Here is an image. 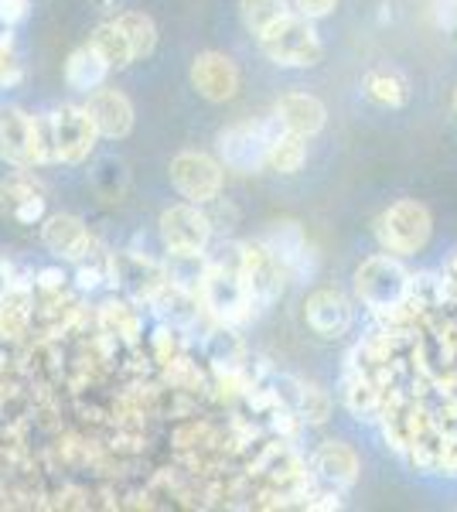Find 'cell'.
Returning <instances> with one entry per match:
<instances>
[{"label":"cell","mask_w":457,"mask_h":512,"mask_svg":"<svg viewBox=\"0 0 457 512\" xmlns=\"http://www.w3.org/2000/svg\"><path fill=\"white\" fill-rule=\"evenodd\" d=\"M355 294L376 315H396L410 301V274H406V267L400 260H393V256L386 253L369 256L355 270Z\"/></svg>","instance_id":"cell-1"},{"label":"cell","mask_w":457,"mask_h":512,"mask_svg":"<svg viewBox=\"0 0 457 512\" xmlns=\"http://www.w3.org/2000/svg\"><path fill=\"white\" fill-rule=\"evenodd\" d=\"M0 158L7 164H18V168L55 161L48 120L28 117L18 106H4L0 110Z\"/></svg>","instance_id":"cell-2"},{"label":"cell","mask_w":457,"mask_h":512,"mask_svg":"<svg viewBox=\"0 0 457 512\" xmlns=\"http://www.w3.org/2000/svg\"><path fill=\"white\" fill-rule=\"evenodd\" d=\"M256 38H260L263 55L273 65H284V69H307V65H318L324 55L318 31L301 14H284Z\"/></svg>","instance_id":"cell-3"},{"label":"cell","mask_w":457,"mask_h":512,"mask_svg":"<svg viewBox=\"0 0 457 512\" xmlns=\"http://www.w3.org/2000/svg\"><path fill=\"white\" fill-rule=\"evenodd\" d=\"M202 304L209 308L212 318H219L222 325H243V321L253 318V297L246 291V280L239 274V253L232 263L215 260L202 277Z\"/></svg>","instance_id":"cell-4"},{"label":"cell","mask_w":457,"mask_h":512,"mask_svg":"<svg viewBox=\"0 0 457 512\" xmlns=\"http://www.w3.org/2000/svg\"><path fill=\"white\" fill-rule=\"evenodd\" d=\"M430 229H434V222H430L427 205L413 202V198H403V202L389 205V209L382 212L376 233H379V243L386 246L389 253L410 256L427 246Z\"/></svg>","instance_id":"cell-5"},{"label":"cell","mask_w":457,"mask_h":512,"mask_svg":"<svg viewBox=\"0 0 457 512\" xmlns=\"http://www.w3.org/2000/svg\"><path fill=\"white\" fill-rule=\"evenodd\" d=\"M161 239L171 256H202L212 239V219L195 202L161 212Z\"/></svg>","instance_id":"cell-6"},{"label":"cell","mask_w":457,"mask_h":512,"mask_svg":"<svg viewBox=\"0 0 457 512\" xmlns=\"http://www.w3.org/2000/svg\"><path fill=\"white\" fill-rule=\"evenodd\" d=\"M48 130H52V147H55V161L65 164H79L93 154L96 147V123L86 113V106H62L48 117Z\"/></svg>","instance_id":"cell-7"},{"label":"cell","mask_w":457,"mask_h":512,"mask_svg":"<svg viewBox=\"0 0 457 512\" xmlns=\"http://www.w3.org/2000/svg\"><path fill=\"white\" fill-rule=\"evenodd\" d=\"M267 123H236L219 134V158L222 168L236 175H256L267 168Z\"/></svg>","instance_id":"cell-8"},{"label":"cell","mask_w":457,"mask_h":512,"mask_svg":"<svg viewBox=\"0 0 457 512\" xmlns=\"http://www.w3.org/2000/svg\"><path fill=\"white\" fill-rule=\"evenodd\" d=\"M171 181L188 202L205 205L222 192V164L202 151H181L171 161Z\"/></svg>","instance_id":"cell-9"},{"label":"cell","mask_w":457,"mask_h":512,"mask_svg":"<svg viewBox=\"0 0 457 512\" xmlns=\"http://www.w3.org/2000/svg\"><path fill=\"white\" fill-rule=\"evenodd\" d=\"M239 274L246 280V291L253 297V308H267V304H273L280 297L284 270H280V263L267 253L263 243L239 246Z\"/></svg>","instance_id":"cell-10"},{"label":"cell","mask_w":457,"mask_h":512,"mask_svg":"<svg viewBox=\"0 0 457 512\" xmlns=\"http://www.w3.org/2000/svg\"><path fill=\"white\" fill-rule=\"evenodd\" d=\"M263 246H267V253L280 263V270H284L287 277L307 280L314 274V253H311V246H307V236L301 233L297 222H277V226L270 229V236L263 239Z\"/></svg>","instance_id":"cell-11"},{"label":"cell","mask_w":457,"mask_h":512,"mask_svg":"<svg viewBox=\"0 0 457 512\" xmlns=\"http://www.w3.org/2000/svg\"><path fill=\"white\" fill-rule=\"evenodd\" d=\"M191 86L198 89V96L209 99V103H226V99L239 93L236 62L222 52H202L191 62Z\"/></svg>","instance_id":"cell-12"},{"label":"cell","mask_w":457,"mask_h":512,"mask_svg":"<svg viewBox=\"0 0 457 512\" xmlns=\"http://www.w3.org/2000/svg\"><path fill=\"white\" fill-rule=\"evenodd\" d=\"M304 318L311 325L314 335L321 338H338L352 328V304L342 291H331V287H321L304 301Z\"/></svg>","instance_id":"cell-13"},{"label":"cell","mask_w":457,"mask_h":512,"mask_svg":"<svg viewBox=\"0 0 457 512\" xmlns=\"http://www.w3.org/2000/svg\"><path fill=\"white\" fill-rule=\"evenodd\" d=\"M86 113L96 123V134L106 140H123L134 130V103L120 89H96Z\"/></svg>","instance_id":"cell-14"},{"label":"cell","mask_w":457,"mask_h":512,"mask_svg":"<svg viewBox=\"0 0 457 512\" xmlns=\"http://www.w3.org/2000/svg\"><path fill=\"white\" fill-rule=\"evenodd\" d=\"M273 120L280 123L284 130L297 137H314L324 130V120H328V110L318 96H307V93H287L277 99L273 106Z\"/></svg>","instance_id":"cell-15"},{"label":"cell","mask_w":457,"mask_h":512,"mask_svg":"<svg viewBox=\"0 0 457 512\" xmlns=\"http://www.w3.org/2000/svg\"><path fill=\"white\" fill-rule=\"evenodd\" d=\"M359 472H362L359 454L345 441H324L318 454H314V475H318L324 485H331V489H348V485H355Z\"/></svg>","instance_id":"cell-16"},{"label":"cell","mask_w":457,"mask_h":512,"mask_svg":"<svg viewBox=\"0 0 457 512\" xmlns=\"http://www.w3.org/2000/svg\"><path fill=\"white\" fill-rule=\"evenodd\" d=\"M41 239H45V246L52 253H58L62 260H82L89 250V229L86 222L79 216H69V212H55V216L45 219V226H41Z\"/></svg>","instance_id":"cell-17"},{"label":"cell","mask_w":457,"mask_h":512,"mask_svg":"<svg viewBox=\"0 0 457 512\" xmlns=\"http://www.w3.org/2000/svg\"><path fill=\"white\" fill-rule=\"evenodd\" d=\"M267 164L273 171H280V175H294V171H301V164L307 161V137H297L290 134V130L280 127L277 120H267Z\"/></svg>","instance_id":"cell-18"},{"label":"cell","mask_w":457,"mask_h":512,"mask_svg":"<svg viewBox=\"0 0 457 512\" xmlns=\"http://www.w3.org/2000/svg\"><path fill=\"white\" fill-rule=\"evenodd\" d=\"M365 96L379 106L400 110V106H406V99H410V82L393 65H379V69H369V76H365Z\"/></svg>","instance_id":"cell-19"},{"label":"cell","mask_w":457,"mask_h":512,"mask_svg":"<svg viewBox=\"0 0 457 512\" xmlns=\"http://www.w3.org/2000/svg\"><path fill=\"white\" fill-rule=\"evenodd\" d=\"M110 76V65L103 62V55L96 52L93 45H82L76 52L69 55V62H65V82H69L72 89H99Z\"/></svg>","instance_id":"cell-20"},{"label":"cell","mask_w":457,"mask_h":512,"mask_svg":"<svg viewBox=\"0 0 457 512\" xmlns=\"http://www.w3.org/2000/svg\"><path fill=\"white\" fill-rule=\"evenodd\" d=\"M89 45H93L96 52L103 55V62L110 65V69H127V65L134 62L130 41H127V35H123L116 21L99 24V28L93 31V38H89Z\"/></svg>","instance_id":"cell-21"},{"label":"cell","mask_w":457,"mask_h":512,"mask_svg":"<svg viewBox=\"0 0 457 512\" xmlns=\"http://www.w3.org/2000/svg\"><path fill=\"white\" fill-rule=\"evenodd\" d=\"M113 21L120 24V31L127 35L134 59H147V55L154 52V45H157V28H154V21L147 18V14H140V11H123V14H116Z\"/></svg>","instance_id":"cell-22"},{"label":"cell","mask_w":457,"mask_h":512,"mask_svg":"<svg viewBox=\"0 0 457 512\" xmlns=\"http://www.w3.org/2000/svg\"><path fill=\"white\" fill-rule=\"evenodd\" d=\"M209 362L219 369L222 376L239 373V369H243V362H246V349H243V342H239V335L215 332L209 338Z\"/></svg>","instance_id":"cell-23"},{"label":"cell","mask_w":457,"mask_h":512,"mask_svg":"<svg viewBox=\"0 0 457 512\" xmlns=\"http://www.w3.org/2000/svg\"><path fill=\"white\" fill-rule=\"evenodd\" d=\"M345 403L355 417H372L379 414L382 407V396H379V386L372 383L365 373H355L352 379L345 383Z\"/></svg>","instance_id":"cell-24"},{"label":"cell","mask_w":457,"mask_h":512,"mask_svg":"<svg viewBox=\"0 0 457 512\" xmlns=\"http://www.w3.org/2000/svg\"><path fill=\"white\" fill-rule=\"evenodd\" d=\"M239 14H243L246 28L253 31V35H260L273 21L290 14V7H287V0H239Z\"/></svg>","instance_id":"cell-25"},{"label":"cell","mask_w":457,"mask_h":512,"mask_svg":"<svg viewBox=\"0 0 457 512\" xmlns=\"http://www.w3.org/2000/svg\"><path fill=\"white\" fill-rule=\"evenodd\" d=\"M294 414L307 420V424H324L331 417V396L314 383H301L297 390V403H294Z\"/></svg>","instance_id":"cell-26"},{"label":"cell","mask_w":457,"mask_h":512,"mask_svg":"<svg viewBox=\"0 0 457 512\" xmlns=\"http://www.w3.org/2000/svg\"><path fill=\"white\" fill-rule=\"evenodd\" d=\"M99 318H103V328L110 335H123L127 342H137L140 318L134 308H127V304H120V301H110V304H103V315Z\"/></svg>","instance_id":"cell-27"},{"label":"cell","mask_w":457,"mask_h":512,"mask_svg":"<svg viewBox=\"0 0 457 512\" xmlns=\"http://www.w3.org/2000/svg\"><path fill=\"white\" fill-rule=\"evenodd\" d=\"M447 297V287L444 280L434 277V274H417L410 277V304H417V308H434Z\"/></svg>","instance_id":"cell-28"},{"label":"cell","mask_w":457,"mask_h":512,"mask_svg":"<svg viewBox=\"0 0 457 512\" xmlns=\"http://www.w3.org/2000/svg\"><path fill=\"white\" fill-rule=\"evenodd\" d=\"M35 192H38V188L31 185L28 178H7L4 185H0V202H4L7 212H14L24 202V198L35 195Z\"/></svg>","instance_id":"cell-29"},{"label":"cell","mask_w":457,"mask_h":512,"mask_svg":"<svg viewBox=\"0 0 457 512\" xmlns=\"http://www.w3.org/2000/svg\"><path fill=\"white\" fill-rule=\"evenodd\" d=\"M430 14L440 31H457V0H434Z\"/></svg>","instance_id":"cell-30"},{"label":"cell","mask_w":457,"mask_h":512,"mask_svg":"<svg viewBox=\"0 0 457 512\" xmlns=\"http://www.w3.org/2000/svg\"><path fill=\"white\" fill-rule=\"evenodd\" d=\"M14 219L24 222V226H31V222H38V219H45V198H41L38 192L35 195H28L24 202L18 205V209L11 212Z\"/></svg>","instance_id":"cell-31"},{"label":"cell","mask_w":457,"mask_h":512,"mask_svg":"<svg viewBox=\"0 0 457 512\" xmlns=\"http://www.w3.org/2000/svg\"><path fill=\"white\" fill-rule=\"evenodd\" d=\"M297 11H301V18L307 21H318V18H328L331 11L338 7V0H294Z\"/></svg>","instance_id":"cell-32"},{"label":"cell","mask_w":457,"mask_h":512,"mask_svg":"<svg viewBox=\"0 0 457 512\" xmlns=\"http://www.w3.org/2000/svg\"><path fill=\"white\" fill-rule=\"evenodd\" d=\"M24 18H28V0H0V24L14 28Z\"/></svg>","instance_id":"cell-33"},{"label":"cell","mask_w":457,"mask_h":512,"mask_svg":"<svg viewBox=\"0 0 457 512\" xmlns=\"http://www.w3.org/2000/svg\"><path fill=\"white\" fill-rule=\"evenodd\" d=\"M35 284L41 287V291H48V294H52V291H62L65 274H62V270H58V267H48V270H41Z\"/></svg>","instance_id":"cell-34"},{"label":"cell","mask_w":457,"mask_h":512,"mask_svg":"<svg viewBox=\"0 0 457 512\" xmlns=\"http://www.w3.org/2000/svg\"><path fill=\"white\" fill-rule=\"evenodd\" d=\"M99 280H103V274H99L96 267H79V287H82V291H96Z\"/></svg>","instance_id":"cell-35"},{"label":"cell","mask_w":457,"mask_h":512,"mask_svg":"<svg viewBox=\"0 0 457 512\" xmlns=\"http://www.w3.org/2000/svg\"><path fill=\"white\" fill-rule=\"evenodd\" d=\"M304 506H307V509H338L342 502H338V495H335V492H324V495H314V499H307Z\"/></svg>","instance_id":"cell-36"},{"label":"cell","mask_w":457,"mask_h":512,"mask_svg":"<svg viewBox=\"0 0 457 512\" xmlns=\"http://www.w3.org/2000/svg\"><path fill=\"white\" fill-rule=\"evenodd\" d=\"M454 110H457V89H454Z\"/></svg>","instance_id":"cell-37"}]
</instances>
